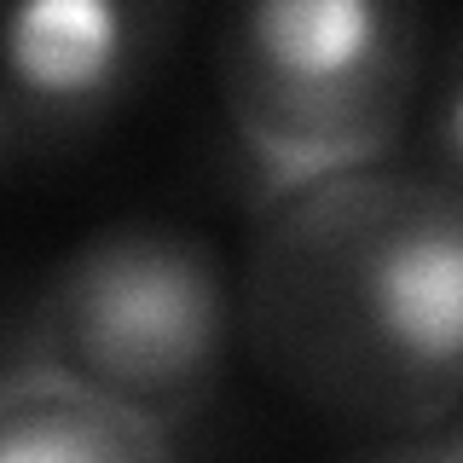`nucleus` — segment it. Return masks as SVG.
Instances as JSON below:
<instances>
[{
	"label": "nucleus",
	"instance_id": "1",
	"mask_svg": "<svg viewBox=\"0 0 463 463\" xmlns=\"http://www.w3.org/2000/svg\"><path fill=\"white\" fill-rule=\"evenodd\" d=\"M243 354L354 452L463 411V197L405 156L250 203Z\"/></svg>",
	"mask_w": 463,
	"mask_h": 463
},
{
	"label": "nucleus",
	"instance_id": "2",
	"mask_svg": "<svg viewBox=\"0 0 463 463\" xmlns=\"http://www.w3.org/2000/svg\"><path fill=\"white\" fill-rule=\"evenodd\" d=\"M429 47L423 0H221L209 81L250 203L400 156Z\"/></svg>",
	"mask_w": 463,
	"mask_h": 463
},
{
	"label": "nucleus",
	"instance_id": "3",
	"mask_svg": "<svg viewBox=\"0 0 463 463\" xmlns=\"http://www.w3.org/2000/svg\"><path fill=\"white\" fill-rule=\"evenodd\" d=\"M12 336L180 434L243 347L238 272L209 232L168 214H116L52 255Z\"/></svg>",
	"mask_w": 463,
	"mask_h": 463
},
{
	"label": "nucleus",
	"instance_id": "4",
	"mask_svg": "<svg viewBox=\"0 0 463 463\" xmlns=\"http://www.w3.org/2000/svg\"><path fill=\"white\" fill-rule=\"evenodd\" d=\"M192 0H0V99L24 163L93 151L168 76Z\"/></svg>",
	"mask_w": 463,
	"mask_h": 463
},
{
	"label": "nucleus",
	"instance_id": "5",
	"mask_svg": "<svg viewBox=\"0 0 463 463\" xmlns=\"http://www.w3.org/2000/svg\"><path fill=\"white\" fill-rule=\"evenodd\" d=\"M180 434L110 400L87 376L58 365L35 342L6 330L0 359V463L58 458V463H156L174 458Z\"/></svg>",
	"mask_w": 463,
	"mask_h": 463
},
{
	"label": "nucleus",
	"instance_id": "6",
	"mask_svg": "<svg viewBox=\"0 0 463 463\" xmlns=\"http://www.w3.org/2000/svg\"><path fill=\"white\" fill-rule=\"evenodd\" d=\"M400 156L463 197V18L446 29L440 47H429L423 93H417Z\"/></svg>",
	"mask_w": 463,
	"mask_h": 463
},
{
	"label": "nucleus",
	"instance_id": "7",
	"mask_svg": "<svg viewBox=\"0 0 463 463\" xmlns=\"http://www.w3.org/2000/svg\"><path fill=\"white\" fill-rule=\"evenodd\" d=\"M388 458H446V463H463V411L440 417L434 429L411 434V440H400Z\"/></svg>",
	"mask_w": 463,
	"mask_h": 463
},
{
	"label": "nucleus",
	"instance_id": "8",
	"mask_svg": "<svg viewBox=\"0 0 463 463\" xmlns=\"http://www.w3.org/2000/svg\"><path fill=\"white\" fill-rule=\"evenodd\" d=\"M18 163H24V139H18V122H12L6 99H0V180H6Z\"/></svg>",
	"mask_w": 463,
	"mask_h": 463
}]
</instances>
